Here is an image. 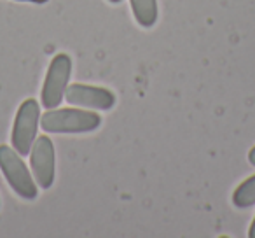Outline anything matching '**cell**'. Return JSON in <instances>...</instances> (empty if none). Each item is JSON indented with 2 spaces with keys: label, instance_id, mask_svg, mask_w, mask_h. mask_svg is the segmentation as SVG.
<instances>
[{
  "label": "cell",
  "instance_id": "cell-12",
  "mask_svg": "<svg viewBox=\"0 0 255 238\" xmlns=\"http://www.w3.org/2000/svg\"><path fill=\"white\" fill-rule=\"evenodd\" d=\"M110 4H119V2H123V0H109Z\"/></svg>",
  "mask_w": 255,
  "mask_h": 238
},
{
  "label": "cell",
  "instance_id": "cell-2",
  "mask_svg": "<svg viewBox=\"0 0 255 238\" xmlns=\"http://www.w3.org/2000/svg\"><path fill=\"white\" fill-rule=\"evenodd\" d=\"M0 170L16 195L21 196L23 200L37 198L35 179L30 174L25 161L21 160V154L14 147L4 146V144L0 146Z\"/></svg>",
  "mask_w": 255,
  "mask_h": 238
},
{
  "label": "cell",
  "instance_id": "cell-5",
  "mask_svg": "<svg viewBox=\"0 0 255 238\" xmlns=\"http://www.w3.org/2000/svg\"><path fill=\"white\" fill-rule=\"evenodd\" d=\"M30 167L39 188L49 189L53 186L56 174V156H54V144L47 135L37 137L33 142L30 149Z\"/></svg>",
  "mask_w": 255,
  "mask_h": 238
},
{
  "label": "cell",
  "instance_id": "cell-9",
  "mask_svg": "<svg viewBox=\"0 0 255 238\" xmlns=\"http://www.w3.org/2000/svg\"><path fill=\"white\" fill-rule=\"evenodd\" d=\"M248 161H250V165H254L255 167V146L248 151Z\"/></svg>",
  "mask_w": 255,
  "mask_h": 238
},
{
  "label": "cell",
  "instance_id": "cell-8",
  "mask_svg": "<svg viewBox=\"0 0 255 238\" xmlns=\"http://www.w3.org/2000/svg\"><path fill=\"white\" fill-rule=\"evenodd\" d=\"M233 203L238 209H248L255 205V175L243 181L233 193Z\"/></svg>",
  "mask_w": 255,
  "mask_h": 238
},
{
  "label": "cell",
  "instance_id": "cell-3",
  "mask_svg": "<svg viewBox=\"0 0 255 238\" xmlns=\"http://www.w3.org/2000/svg\"><path fill=\"white\" fill-rule=\"evenodd\" d=\"M40 125V103L35 98H26L19 105L14 117L11 133V144L21 156H28L37 139V128Z\"/></svg>",
  "mask_w": 255,
  "mask_h": 238
},
{
  "label": "cell",
  "instance_id": "cell-4",
  "mask_svg": "<svg viewBox=\"0 0 255 238\" xmlns=\"http://www.w3.org/2000/svg\"><path fill=\"white\" fill-rule=\"evenodd\" d=\"M72 75V60L68 54L60 53L53 58L47 68L46 79H44L42 93H40V102L44 109H56L61 103L67 91L68 81Z\"/></svg>",
  "mask_w": 255,
  "mask_h": 238
},
{
  "label": "cell",
  "instance_id": "cell-6",
  "mask_svg": "<svg viewBox=\"0 0 255 238\" xmlns=\"http://www.w3.org/2000/svg\"><path fill=\"white\" fill-rule=\"evenodd\" d=\"M65 100H67V103H72L75 107L93 110H110L116 103V96L110 89L100 88V86L81 84V82H74V84L67 86Z\"/></svg>",
  "mask_w": 255,
  "mask_h": 238
},
{
  "label": "cell",
  "instance_id": "cell-10",
  "mask_svg": "<svg viewBox=\"0 0 255 238\" xmlns=\"http://www.w3.org/2000/svg\"><path fill=\"white\" fill-rule=\"evenodd\" d=\"M248 237L255 238V217H254V221H252V224H250V230H248Z\"/></svg>",
  "mask_w": 255,
  "mask_h": 238
},
{
  "label": "cell",
  "instance_id": "cell-1",
  "mask_svg": "<svg viewBox=\"0 0 255 238\" xmlns=\"http://www.w3.org/2000/svg\"><path fill=\"white\" fill-rule=\"evenodd\" d=\"M102 125V117L88 109H47L40 126L49 133H88Z\"/></svg>",
  "mask_w": 255,
  "mask_h": 238
},
{
  "label": "cell",
  "instance_id": "cell-7",
  "mask_svg": "<svg viewBox=\"0 0 255 238\" xmlns=\"http://www.w3.org/2000/svg\"><path fill=\"white\" fill-rule=\"evenodd\" d=\"M136 23L143 28H150L157 21V0H129Z\"/></svg>",
  "mask_w": 255,
  "mask_h": 238
},
{
  "label": "cell",
  "instance_id": "cell-11",
  "mask_svg": "<svg viewBox=\"0 0 255 238\" xmlns=\"http://www.w3.org/2000/svg\"><path fill=\"white\" fill-rule=\"evenodd\" d=\"M19 2H33V4H46L47 0H19Z\"/></svg>",
  "mask_w": 255,
  "mask_h": 238
}]
</instances>
